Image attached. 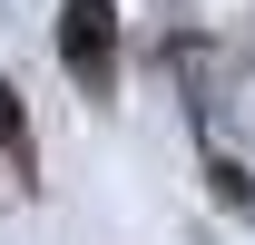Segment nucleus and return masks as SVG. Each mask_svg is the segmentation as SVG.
Listing matches in <instances>:
<instances>
[{"instance_id": "f03ea898", "label": "nucleus", "mask_w": 255, "mask_h": 245, "mask_svg": "<svg viewBox=\"0 0 255 245\" xmlns=\"http://www.w3.org/2000/svg\"><path fill=\"white\" fill-rule=\"evenodd\" d=\"M0 157H10V167H30V108H20L10 79H0Z\"/></svg>"}, {"instance_id": "f257e3e1", "label": "nucleus", "mask_w": 255, "mask_h": 245, "mask_svg": "<svg viewBox=\"0 0 255 245\" xmlns=\"http://www.w3.org/2000/svg\"><path fill=\"white\" fill-rule=\"evenodd\" d=\"M59 59H69V79L89 98L118 89V20H108V0H69L59 10Z\"/></svg>"}]
</instances>
